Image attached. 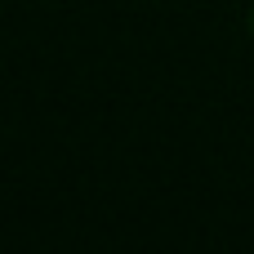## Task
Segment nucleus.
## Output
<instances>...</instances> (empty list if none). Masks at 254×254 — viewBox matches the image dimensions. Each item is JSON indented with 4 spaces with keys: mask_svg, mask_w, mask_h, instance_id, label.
<instances>
[{
    "mask_svg": "<svg viewBox=\"0 0 254 254\" xmlns=\"http://www.w3.org/2000/svg\"><path fill=\"white\" fill-rule=\"evenodd\" d=\"M250 31H254V9H250Z\"/></svg>",
    "mask_w": 254,
    "mask_h": 254,
    "instance_id": "nucleus-1",
    "label": "nucleus"
}]
</instances>
